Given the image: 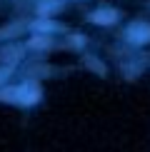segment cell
<instances>
[{
  "label": "cell",
  "mask_w": 150,
  "mask_h": 152,
  "mask_svg": "<svg viewBox=\"0 0 150 152\" xmlns=\"http://www.w3.org/2000/svg\"><path fill=\"white\" fill-rule=\"evenodd\" d=\"M0 100H5V102H35L38 100V90L33 87H10V90H3L0 92Z\"/></svg>",
  "instance_id": "obj_1"
},
{
  "label": "cell",
  "mask_w": 150,
  "mask_h": 152,
  "mask_svg": "<svg viewBox=\"0 0 150 152\" xmlns=\"http://www.w3.org/2000/svg\"><path fill=\"white\" fill-rule=\"evenodd\" d=\"M128 37H130L133 42H148V40H150V25H145V23H135V25H130Z\"/></svg>",
  "instance_id": "obj_2"
},
{
  "label": "cell",
  "mask_w": 150,
  "mask_h": 152,
  "mask_svg": "<svg viewBox=\"0 0 150 152\" xmlns=\"http://www.w3.org/2000/svg\"><path fill=\"white\" fill-rule=\"evenodd\" d=\"M115 10H98V12H93L90 15V20L93 23H98V25H108V23H112L115 20Z\"/></svg>",
  "instance_id": "obj_3"
},
{
  "label": "cell",
  "mask_w": 150,
  "mask_h": 152,
  "mask_svg": "<svg viewBox=\"0 0 150 152\" xmlns=\"http://www.w3.org/2000/svg\"><path fill=\"white\" fill-rule=\"evenodd\" d=\"M48 42H45V37H33L30 40V48H45Z\"/></svg>",
  "instance_id": "obj_4"
},
{
  "label": "cell",
  "mask_w": 150,
  "mask_h": 152,
  "mask_svg": "<svg viewBox=\"0 0 150 152\" xmlns=\"http://www.w3.org/2000/svg\"><path fill=\"white\" fill-rule=\"evenodd\" d=\"M35 28H38V30H50L53 25H50V23H35Z\"/></svg>",
  "instance_id": "obj_5"
}]
</instances>
